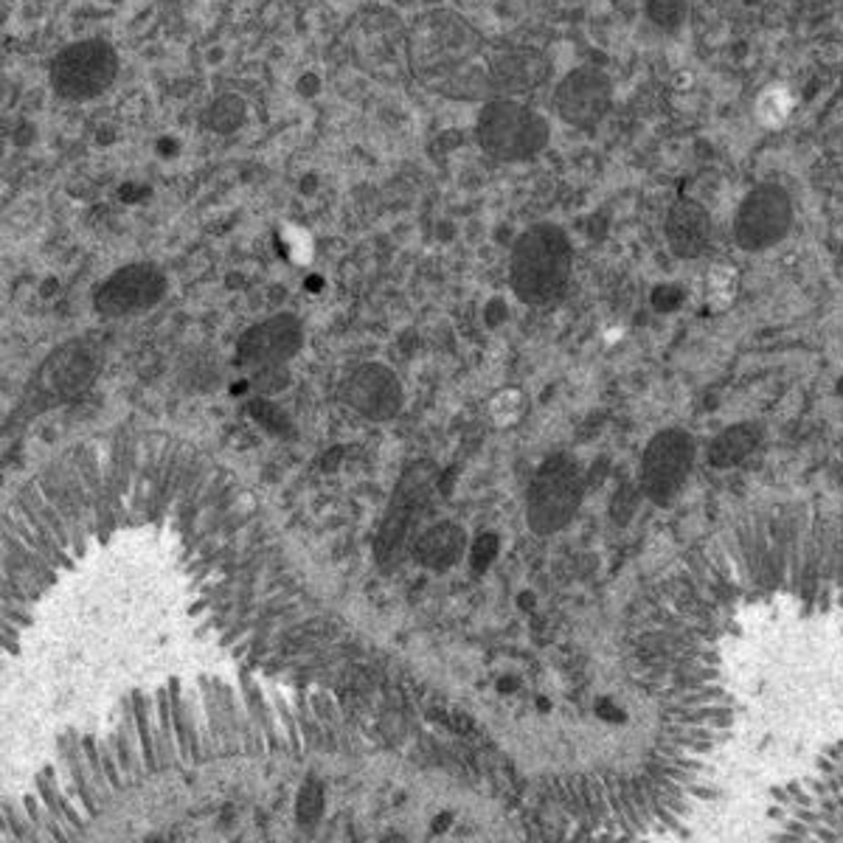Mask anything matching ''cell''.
<instances>
[{
	"label": "cell",
	"mask_w": 843,
	"mask_h": 843,
	"mask_svg": "<svg viewBox=\"0 0 843 843\" xmlns=\"http://www.w3.org/2000/svg\"><path fill=\"white\" fill-rule=\"evenodd\" d=\"M762 431L754 422H740V425L725 428L714 442L709 444V464L717 469H729L742 464L751 453L759 447Z\"/></svg>",
	"instance_id": "cell-17"
},
{
	"label": "cell",
	"mask_w": 843,
	"mask_h": 843,
	"mask_svg": "<svg viewBox=\"0 0 843 843\" xmlns=\"http://www.w3.org/2000/svg\"><path fill=\"white\" fill-rule=\"evenodd\" d=\"M478 54V34L453 12H428L408 32V63L428 88H453V74Z\"/></svg>",
	"instance_id": "cell-2"
},
{
	"label": "cell",
	"mask_w": 843,
	"mask_h": 843,
	"mask_svg": "<svg viewBox=\"0 0 843 843\" xmlns=\"http://www.w3.org/2000/svg\"><path fill=\"white\" fill-rule=\"evenodd\" d=\"M585 498V473L574 456L545 458L526 492V520L534 534L563 532Z\"/></svg>",
	"instance_id": "cell-4"
},
{
	"label": "cell",
	"mask_w": 843,
	"mask_h": 843,
	"mask_svg": "<svg viewBox=\"0 0 843 843\" xmlns=\"http://www.w3.org/2000/svg\"><path fill=\"white\" fill-rule=\"evenodd\" d=\"M792 93L785 85H767L765 90L756 99V119L765 124V127H781L792 113Z\"/></svg>",
	"instance_id": "cell-18"
},
{
	"label": "cell",
	"mask_w": 843,
	"mask_h": 843,
	"mask_svg": "<svg viewBox=\"0 0 843 843\" xmlns=\"http://www.w3.org/2000/svg\"><path fill=\"white\" fill-rule=\"evenodd\" d=\"M343 400L361 417L371 419V422H386L400 413L402 386L388 366L366 363L350 375L343 386Z\"/></svg>",
	"instance_id": "cell-12"
},
{
	"label": "cell",
	"mask_w": 843,
	"mask_h": 843,
	"mask_svg": "<svg viewBox=\"0 0 843 843\" xmlns=\"http://www.w3.org/2000/svg\"><path fill=\"white\" fill-rule=\"evenodd\" d=\"M689 3L686 0H647V18L664 32H678L686 23Z\"/></svg>",
	"instance_id": "cell-19"
},
{
	"label": "cell",
	"mask_w": 843,
	"mask_h": 843,
	"mask_svg": "<svg viewBox=\"0 0 843 843\" xmlns=\"http://www.w3.org/2000/svg\"><path fill=\"white\" fill-rule=\"evenodd\" d=\"M476 141L484 153L503 164L532 160L552 141L545 115L514 99H492L476 119Z\"/></svg>",
	"instance_id": "cell-3"
},
{
	"label": "cell",
	"mask_w": 843,
	"mask_h": 843,
	"mask_svg": "<svg viewBox=\"0 0 843 843\" xmlns=\"http://www.w3.org/2000/svg\"><path fill=\"white\" fill-rule=\"evenodd\" d=\"M792 229V200L781 186L762 184L745 195L734 217V240L742 251L762 254L779 245Z\"/></svg>",
	"instance_id": "cell-6"
},
{
	"label": "cell",
	"mask_w": 843,
	"mask_h": 843,
	"mask_svg": "<svg viewBox=\"0 0 843 843\" xmlns=\"http://www.w3.org/2000/svg\"><path fill=\"white\" fill-rule=\"evenodd\" d=\"M433 481V464L419 462L406 469V476L400 478L397 489H393L391 507H388L386 523L377 537V559L382 568H393L400 554L406 552L408 534L417 526L419 514L428 503V492H431Z\"/></svg>",
	"instance_id": "cell-8"
},
{
	"label": "cell",
	"mask_w": 843,
	"mask_h": 843,
	"mask_svg": "<svg viewBox=\"0 0 843 843\" xmlns=\"http://www.w3.org/2000/svg\"><path fill=\"white\" fill-rule=\"evenodd\" d=\"M664 234L678 259H698L711 247L714 240V222L711 214L695 200H678L673 203L664 222Z\"/></svg>",
	"instance_id": "cell-13"
},
{
	"label": "cell",
	"mask_w": 843,
	"mask_h": 843,
	"mask_svg": "<svg viewBox=\"0 0 843 843\" xmlns=\"http://www.w3.org/2000/svg\"><path fill=\"white\" fill-rule=\"evenodd\" d=\"M574 270L572 240L559 225L540 222L512 247L509 285L523 304L545 307L563 299Z\"/></svg>",
	"instance_id": "cell-1"
},
{
	"label": "cell",
	"mask_w": 843,
	"mask_h": 843,
	"mask_svg": "<svg viewBox=\"0 0 843 843\" xmlns=\"http://www.w3.org/2000/svg\"><path fill=\"white\" fill-rule=\"evenodd\" d=\"M166 296V273L149 262L124 265L96 290L93 307L104 318H127L153 310Z\"/></svg>",
	"instance_id": "cell-9"
},
{
	"label": "cell",
	"mask_w": 843,
	"mask_h": 843,
	"mask_svg": "<svg viewBox=\"0 0 843 843\" xmlns=\"http://www.w3.org/2000/svg\"><path fill=\"white\" fill-rule=\"evenodd\" d=\"M467 548V534L458 523H436L413 543V559L431 572H447Z\"/></svg>",
	"instance_id": "cell-14"
},
{
	"label": "cell",
	"mask_w": 843,
	"mask_h": 843,
	"mask_svg": "<svg viewBox=\"0 0 843 843\" xmlns=\"http://www.w3.org/2000/svg\"><path fill=\"white\" fill-rule=\"evenodd\" d=\"M653 304L658 307L661 312H673L675 307L680 304V292L673 290V287H661V290H655Z\"/></svg>",
	"instance_id": "cell-23"
},
{
	"label": "cell",
	"mask_w": 843,
	"mask_h": 843,
	"mask_svg": "<svg viewBox=\"0 0 843 843\" xmlns=\"http://www.w3.org/2000/svg\"><path fill=\"white\" fill-rule=\"evenodd\" d=\"M613 104V82L599 68H577L559 79L554 90V113L577 130H594Z\"/></svg>",
	"instance_id": "cell-10"
},
{
	"label": "cell",
	"mask_w": 843,
	"mask_h": 843,
	"mask_svg": "<svg viewBox=\"0 0 843 843\" xmlns=\"http://www.w3.org/2000/svg\"><path fill=\"white\" fill-rule=\"evenodd\" d=\"M301 343H304L301 321L290 312H281L242 332L236 343V363L254 368L285 366L301 350Z\"/></svg>",
	"instance_id": "cell-11"
},
{
	"label": "cell",
	"mask_w": 843,
	"mask_h": 843,
	"mask_svg": "<svg viewBox=\"0 0 843 843\" xmlns=\"http://www.w3.org/2000/svg\"><path fill=\"white\" fill-rule=\"evenodd\" d=\"M119 79V52L108 40L88 37L65 45L48 65L52 90L65 102H93Z\"/></svg>",
	"instance_id": "cell-5"
},
{
	"label": "cell",
	"mask_w": 843,
	"mask_h": 843,
	"mask_svg": "<svg viewBox=\"0 0 843 843\" xmlns=\"http://www.w3.org/2000/svg\"><path fill=\"white\" fill-rule=\"evenodd\" d=\"M635 509H639V492H635V487L624 484V487L613 495L610 518H615V523H628V520L635 514Z\"/></svg>",
	"instance_id": "cell-21"
},
{
	"label": "cell",
	"mask_w": 843,
	"mask_h": 843,
	"mask_svg": "<svg viewBox=\"0 0 843 843\" xmlns=\"http://www.w3.org/2000/svg\"><path fill=\"white\" fill-rule=\"evenodd\" d=\"M99 361H96L93 352H88V346L77 343V346H65L63 352L48 361L45 366V375H48V382L57 393H70L82 388L88 382V377L93 375Z\"/></svg>",
	"instance_id": "cell-16"
},
{
	"label": "cell",
	"mask_w": 843,
	"mask_h": 843,
	"mask_svg": "<svg viewBox=\"0 0 843 843\" xmlns=\"http://www.w3.org/2000/svg\"><path fill=\"white\" fill-rule=\"evenodd\" d=\"M695 464V442L680 428H669L650 439L641 464L644 495L658 507H669L684 489Z\"/></svg>",
	"instance_id": "cell-7"
},
{
	"label": "cell",
	"mask_w": 843,
	"mask_h": 843,
	"mask_svg": "<svg viewBox=\"0 0 843 843\" xmlns=\"http://www.w3.org/2000/svg\"><path fill=\"white\" fill-rule=\"evenodd\" d=\"M498 548H501V543H498V537L495 534H481V537L476 540V545H473V572L484 574L492 565V559L498 557Z\"/></svg>",
	"instance_id": "cell-22"
},
{
	"label": "cell",
	"mask_w": 843,
	"mask_h": 843,
	"mask_svg": "<svg viewBox=\"0 0 843 843\" xmlns=\"http://www.w3.org/2000/svg\"><path fill=\"white\" fill-rule=\"evenodd\" d=\"M548 77V63L534 52H512L495 59L492 65V82L503 90V93H529V90L540 88Z\"/></svg>",
	"instance_id": "cell-15"
},
{
	"label": "cell",
	"mask_w": 843,
	"mask_h": 843,
	"mask_svg": "<svg viewBox=\"0 0 843 843\" xmlns=\"http://www.w3.org/2000/svg\"><path fill=\"white\" fill-rule=\"evenodd\" d=\"M321 810H324V790H321L318 781H307L299 792V801H296V818H299V824H315L318 818H321Z\"/></svg>",
	"instance_id": "cell-20"
}]
</instances>
